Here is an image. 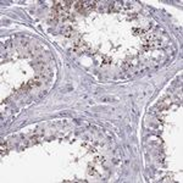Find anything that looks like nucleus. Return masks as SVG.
<instances>
[{
    "instance_id": "obj_1",
    "label": "nucleus",
    "mask_w": 183,
    "mask_h": 183,
    "mask_svg": "<svg viewBox=\"0 0 183 183\" xmlns=\"http://www.w3.org/2000/svg\"><path fill=\"white\" fill-rule=\"evenodd\" d=\"M40 83H42V78H40V77H36V78H33V79L28 81L26 84H22V85L20 87L18 92H20V93H24V92H27V90H29V89H32V88L39 85Z\"/></svg>"
},
{
    "instance_id": "obj_2",
    "label": "nucleus",
    "mask_w": 183,
    "mask_h": 183,
    "mask_svg": "<svg viewBox=\"0 0 183 183\" xmlns=\"http://www.w3.org/2000/svg\"><path fill=\"white\" fill-rule=\"evenodd\" d=\"M160 45H161V42L155 38V39L148 42V43H143V50L144 51H149V50L155 49V48H159Z\"/></svg>"
},
{
    "instance_id": "obj_3",
    "label": "nucleus",
    "mask_w": 183,
    "mask_h": 183,
    "mask_svg": "<svg viewBox=\"0 0 183 183\" xmlns=\"http://www.w3.org/2000/svg\"><path fill=\"white\" fill-rule=\"evenodd\" d=\"M87 48H88V47H87V43L83 42V40H78V42H76V43L73 44V50L77 51V53L84 51Z\"/></svg>"
},
{
    "instance_id": "obj_4",
    "label": "nucleus",
    "mask_w": 183,
    "mask_h": 183,
    "mask_svg": "<svg viewBox=\"0 0 183 183\" xmlns=\"http://www.w3.org/2000/svg\"><path fill=\"white\" fill-rule=\"evenodd\" d=\"M170 105H171V100H170L169 98H166L165 100L160 101V104L158 105V110H160V111H162V110H166V109H167Z\"/></svg>"
},
{
    "instance_id": "obj_5",
    "label": "nucleus",
    "mask_w": 183,
    "mask_h": 183,
    "mask_svg": "<svg viewBox=\"0 0 183 183\" xmlns=\"http://www.w3.org/2000/svg\"><path fill=\"white\" fill-rule=\"evenodd\" d=\"M0 149H2V156L6 155L9 152V145H8V142H3L2 143V146H0Z\"/></svg>"
},
{
    "instance_id": "obj_6",
    "label": "nucleus",
    "mask_w": 183,
    "mask_h": 183,
    "mask_svg": "<svg viewBox=\"0 0 183 183\" xmlns=\"http://www.w3.org/2000/svg\"><path fill=\"white\" fill-rule=\"evenodd\" d=\"M64 34H65L66 37H71V36L73 34V29H72V27H67V28H65Z\"/></svg>"
},
{
    "instance_id": "obj_7",
    "label": "nucleus",
    "mask_w": 183,
    "mask_h": 183,
    "mask_svg": "<svg viewBox=\"0 0 183 183\" xmlns=\"http://www.w3.org/2000/svg\"><path fill=\"white\" fill-rule=\"evenodd\" d=\"M133 32H134V34H137V36H143V34H145V30H144V29H137V28H134Z\"/></svg>"
}]
</instances>
